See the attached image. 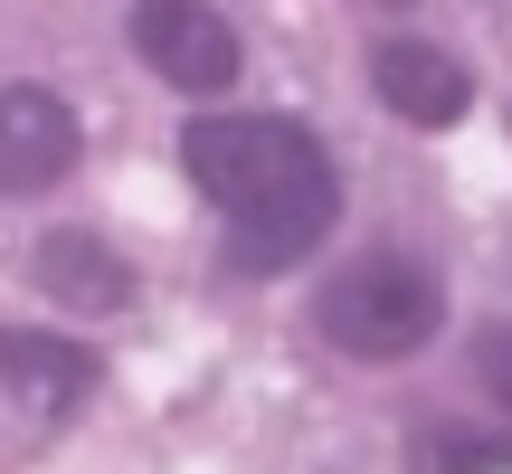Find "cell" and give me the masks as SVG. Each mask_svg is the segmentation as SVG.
<instances>
[{"mask_svg": "<svg viewBox=\"0 0 512 474\" xmlns=\"http://www.w3.org/2000/svg\"><path fill=\"white\" fill-rule=\"evenodd\" d=\"M181 171L200 181V200H219L228 256L247 275H285L342 219V181L332 152L313 143V124L294 114H200L181 133Z\"/></svg>", "mask_w": 512, "mask_h": 474, "instance_id": "6da1fadb", "label": "cell"}, {"mask_svg": "<svg viewBox=\"0 0 512 474\" xmlns=\"http://www.w3.org/2000/svg\"><path fill=\"white\" fill-rule=\"evenodd\" d=\"M313 323H323V342L351 351V361H408V351H427V332L446 323V294H437V275L408 266V256H361V266H342L323 285Z\"/></svg>", "mask_w": 512, "mask_h": 474, "instance_id": "7a4b0ae2", "label": "cell"}, {"mask_svg": "<svg viewBox=\"0 0 512 474\" xmlns=\"http://www.w3.org/2000/svg\"><path fill=\"white\" fill-rule=\"evenodd\" d=\"M133 48L162 86L181 95H219L238 86V29H228L209 0H133Z\"/></svg>", "mask_w": 512, "mask_h": 474, "instance_id": "3957f363", "label": "cell"}, {"mask_svg": "<svg viewBox=\"0 0 512 474\" xmlns=\"http://www.w3.org/2000/svg\"><path fill=\"white\" fill-rule=\"evenodd\" d=\"M76 152H86V124H76L67 95H48V86H0V190H10V200L57 190L76 171Z\"/></svg>", "mask_w": 512, "mask_h": 474, "instance_id": "277c9868", "label": "cell"}, {"mask_svg": "<svg viewBox=\"0 0 512 474\" xmlns=\"http://www.w3.org/2000/svg\"><path fill=\"white\" fill-rule=\"evenodd\" d=\"M370 86H380V105L399 114V124H418V133L456 124V114L475 105V76H465L446 48H427V38H380V48H370Z\"/></svg>", "mask_w": 512, "mask_h": 474, "instance_id": "5b68a950", "label": "cell"}, {"mask_svg": "<svg viewBox=\"0 0 512 474\" xmlns=\"http://www.w3.org/2000/svg\"><path fill=\"white\" fill-rule=\"evenodd\" d=\"M29 275L48 285V304H67V313H124L133 304V266L95 228H48L29 247Z\"/></svg>", "mask_w": 512, "mask_h": 474, "instance_id": "8992f818", "label": "cell"}, {"mask_svg": "<svg viewBox=\"0 0 512 474\" xmlns=\"http://www.w3.org/2000/svg\"><path fill=\"white\" fill-rule=\"evenodd\" d=\"M0 389H10L29 418H57L95 389V351L57 342V332H0Z\"/></svg>", "mask_w": 512, "mask_h": 474, "instance_id": "52a82bcc", "label": "cell"}, {"mask_svg": "<svg viewBox=\"0 0 512 474\" xmlns=\"http://www.w3.org/2000/svg\"><path fill=\"white\" fill-rule=\"evenodd\" d=\"M418 465H427V474H512V437H465V427H437V437H418Z\"/></svg>", "mask_w": 512, "mask_h": 474, "instance_id": "ba28073f", "label": "cell"}, {"mask_svg": "<svg viewBox=\"0 0 512 474\" xmlns=\"http://www.w3.org/2000/svg\"><path fill=\"white\" fill-rule=\"evenodd\" d=\"M475 380L494 389V399H503V418H512V313L475 332Z\"/></svg>", "mask_w": 512, "mask_h": 474, "instance_id": "9c48e42d", "label": "cell"}, {"mask_svg": "<svg viewBox=\"0 0 512 474\" xmlns=\"http://www.w3.org/2000/svg\"><path fill=\"white\" fill-rule=\"evenodd\" d=\"M370 10H408V0H370Z\"/></svg>", "mask_w": 512, "mask_h": 474, "instance_id": "30bf717a", "label": "cell"}]
</instances>
